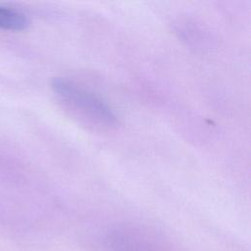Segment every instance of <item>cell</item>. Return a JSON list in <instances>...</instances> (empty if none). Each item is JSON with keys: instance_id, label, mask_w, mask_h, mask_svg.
Instances as JSON below:
<instances>
[{"instance_id": "cell-1", "label": "cell", "mask_w": 251, "mask_h": 251, "mask_svg": "<svg viewBox=\"0 0 251 251\" xmlns=\"http://www.w3.org/2000/svg\"><path fill=\"white\" fill-rule=\"evenodd\" d=\"M51 87L64 106L90 126L111 127L118 125L112 109L101 99L62 77L53 78Z\"/></svg>"}, {"instance_id": "cell-2", "label": "cell", "mask_w": 251, "mask_h": 251, "mask_svg": "<svg viewBox=\"0 0 251 251\" xmlns=\"http://www.w3.org/2000/svg\"><path fill=\"white\" fill-rule=\"evenodd\" d=\"M28 25L25 14L0 6V28L8 30H23Z\"/></svg>"}]
</instances>
